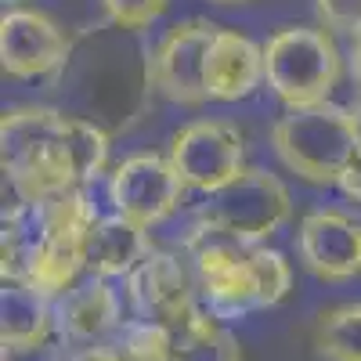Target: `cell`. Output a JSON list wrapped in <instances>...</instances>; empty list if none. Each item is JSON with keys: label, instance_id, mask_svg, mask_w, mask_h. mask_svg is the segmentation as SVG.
I'll use <instances>...</instances> for the list:
<instances>
[{"label": "cell", "instance_id": "1", "mask_svg": "<svg viewBox=\"0 0 361 361\" xmlns=\"http://www.w3.org/2000/svg\"><path fill=\"white\" fill-rule=\"evenodd\" d=\"M109 134L47 105L11 109L0 123V163L18 202H44L83 188L105 170Z\"/></svg>", "mask_w": 361, "mask_h": 361}, {"label": "cell", "instance_id": "2", "mask_svg": "<svg viewBox=\"0 0 361 361\" xmlns=\"http://www.w3.org/2000/svg\"><path fill=\"white\" fill-rule=\"evenodd\" d=\"M98 214L83 188L44 202H15L4 214V282H22L44 300L66 296L87 271V235Z\"/></svg>", "mask_w": 361, "mask_h": 361}, {"label": "cell", "instance_id": "3", "mask_svg": "<svg viewBox=\"0 0 361 361\" xmlns=\"http://www.w3.org/2000/svg\"><path fill=\"white\" fill-rule=\"evenodd\" d=\"M279 159L311 185H340V177L357 152V127L347 105L322 102L289 109L271 130Z\"/></svg>", "mask_w": 361, "mask_h": 361}, {"label": "cell", "instance_id": "4", "mask_svg": "<svg viewBox=\"0 0 361 361\" xmlns=\"http://www.w3.org/2000/svg\"><path fill=\"white\" fill-rule=\"evenodd\" d=\"M293 217L289 188L275 173L246 166L224 188L209 192L195 209V231L221 235L243 246H264Z\"/></svg>", "mask_w": 361, "mask_h": 361}, {"label": "cell", "instance_id": "5", "mask_svg": "<svg viewBox=\"0 0 361 361\" xmlns=\"http://www.w3.org/2000/svg\"><path fill=\"white\" fill-rule=\"evenodd\" d=\"M340 69V47L329 29L289 25L264 44V80L289 109L329 102Z\"/></svg>", "mask_w": 361, "mask_h": 361}, {"label": "cell", "instance_id": "6", "mask_svg": "<svg viewBox=\"0 0 361 361\" xmlns=\"http://www.w3.org/2000/svg\"><path fill=\"white\" fill-rule=\"evenodd\" d=\"M185 246L195 271L199 304L209 318H243L250 311H264V289L253 264V246L206 231H192Z\"/></svg>", "mask_w": 361, "mask_h": 361}, {"label": "cell", "instance_id": "7", "mask_svg": "<svg viewBox=\"0 0 361 361\" xmlns=\"http://www.w3.org/2000/svg\"><path fill=\"white\" fill-rule=\"evenodd\" d=\"M127 296H130L134 318L156 322L170 329L173 336L202 311L192 260L170 250H152V257L127 279Z\"/></svg>", "mask_w": 361, "mask_h": 361}, {"label": "cell", "instance_id": "8", "mask_svg": "<svg viewBox=\"0 0 361 361\" xmlns=\"http://www.w3.org/2000/svg\"><path fill=\"white\" fill-rule=\"evenodd\" d=\"M170 163L177 177L185 180V188L209 195L246 170L243 134L228 119H195L173 134Z\"/></svg>", "mask_w": 361, "mask_h": 361}, {"label": "cell", "instance_id": "9", "mask_svg": "<svg viewBox=\"0 0 361 361\" xmlns=\"http://www.w3.org/2000/svg\"><path fill=\"white\" fill-rule=\"evenodd\" d=\"M185 199V180L177 177L170 156L137 152L123 159L109 177V202L112 214L127 217L152 231L163 224Z\"/></svg>", "mask_w": 361, "mask_h": 361}, {"label": "cell", "instance_id": "10", "mask_svg": "<svg viewBox=\"0 0 361 361\" xmlns=\"http://www.w3.org/2000/svg\"><path fill=\"white\" fill-rule=\"evenodd\" d=\"M221 25L192 18L177 22L159 40V47L148 58V80L159 94L173 105H202L206 98V58L214 47Z\"/></svg>", "mask_w": 361, "mask_h": 361}, {"label": "cell", "instance_id": "11", "mask_svg": "<svg viewBox=\"0 0 361 361\" xmlns=\"http://www.w3.org/2000/svg\"><path fill=\"white\" fill-rule=\"evenodd\" d=\"M69 62V37L51 15L11 8L0 18V66L15 80L51 76Z\"/></svg>", "mask_w": 361, "mask_h": 361}, {"label": "cell", "instance_id": "12", "mask_svg": "<svg viewBox=\"0 0 361 361\" xmlns=\"http://www.w3.org/2000/svg\"><path fill=\"white\" fill-rule=\"evenodd\" d=\"M300 260L325 282H347L361 275V221L343 209H311L296 231Z\"/></svg>", "mask_w": 361, "mask_h": 361}, {"label": "cell", "instance_id": "13", "mask_svg": "<svg viewBox=\"0 0 361 361\" xmlns=\"http://www.w3.org/2000/svg\"><path fill=\"white\" fill-rule=\"evenodd\" d=\"M119 325H123V307L105 279L90 275L54 300V336L66 347L109 343L119 333Z\"/></svg>", "mask_w": 361, "mask_h": 361}, {"label": "cell", "instance_id": "14", "mask_svg": "<svg viewBox=\"0 0 361 361\" xmlns=\"http://www.w3.org/2000/svg\"><path fill=\"white\" fill-rule=\"evenodd\" d=\"M264 80V47L250 37L221 29L206 58V98L209 102H243Z\"/></svg>", "mask_w": 361, "mask_h": 361}, {"label": "cell", "instance_id": "15", "mask_svg": "<svg viewBox=\"0 0 361 361\" xmlns=\"http://www.w3.org/2000/svg\"><path fill=\"white\" fill-rule=\"evenodd\" d=\"M152 238L148 228L127 217H98L87 235V271L94 279H130L134 271L152 257Z\"/></svg>", "mask_w": 361, "mask_h": 361}, {"label": "cell", "instance_id": "16", "mask_svg": "<svg viewBox=\"0 0 361 361\" xmlns=\"http://www.w3.org/2000/svg\"><path fill=\"white\" fill-rule=\"evenodd\" d=\"M54 333V304L22 282L0 289V340L8 350H37Z\"/></svg>", "mask_w": 361, "mask_h": 361}, {"label": "cell", "instance_id": "17", "mask_svg": "<svg viewBox=\"0 0 361 361\" xmlns=\"http://www.w3.org/2000/svg\"><path fill=\"white\" fill-rule=\"evenodd\" d=\"M173 361H243V347L228 329H221L206 311H199L177 333Z\"/></svg>", "mask_w": 361, "mask_h": 361}, {"label": "cell", "instance_id": "18", "mask_svg": "<svg viewBox=\"0 0 361 361\" xmlns=\"http://www.w3.org/2000/svg\"><path fill=\"white\" fill-rule=\"evenodd\" d=\"M314 347L325 361H361V304H343L318 322Z\"/></svg>", "mask_w": 361, "mask_h": 361}, {"label": "cell", "instance_id": "19", "mask_svg": "<svg viewBox=\"0 0 361 361\" xmlns=\"http://www.w3.org/2000/svg\"><path fill=\"white\" fill-rule=\"evenodd\" d=\"M112 343L123 354V361H173L177 354V336L145 318H127L112 336Z\"/></svg>", "mask_w": 361, "mask_h": 361}, {"label": "cell", "instance_id": "20", "mask_svg": "<svg viewBox=\"0 0 361 361\" xmlns=\"http://www.w3.org/2000/svg\"><path fill=\"white\" fill-rule=\"evenodd\" d=\"M170 0H102V8L112 25L119 29H145L156 18H163Z\"/></svg>", "mask_w": 361, "mask_h": 361}, {"label": "cell", "instance_id": "21", "mask_svg": "<svg viewBox=\"0 0 361 361\" xmlns=\"http://www.w3.org/2000/svg\"><path fill=\"white\" fill-rule=\"evenodd\" d=\"M314 11L329 33L361 37V0H314Z\"/></svg>", "mask_w": 361, "mask_h": 361}, {"label": "cell", "instance_id": "22", "mask_svg": "<svg viewBox=\"0 0 361 361\" xmlns=\"http://www.w3.org/2000/svg\"><path fill=\"white\" fill-rule=\"evenodd\" d=\"M66 361H123L116 343H94V347H66Z\"/></svg>", "mask_w": 361, "mask_h": 361}, {"label": "cell", "instance_id": "23", "mask_svg": "<svg viewBox=\"0 0 361 361\" xmlns=\"http://www.w3.org/2000/svg\"><path fill=\"white\" fill-rule=\"evenodd\" d=\"M340 188H343L347 199L361 202V145H357V152L350 156V163H347V170L340 177Z\"/></svg>", "mask_w": 361, "mask_h": 361}, {"label": "cell", "instance_id": "24", "mask_svg": "<svg viewBox=\"0 0 361 361\" xmlns=\"http://www.w3.org/2000/svg\"><path fill=\"white\" fill-rule=\"evenodd\" d=\"M350 76H354V83H357V90H361V37H357L354 47H350Z\"/></svg>", "mask_w": 361, "mask_h": 361}, {"label": "cell", "instance_id": "25", "mask_svg": "<svg viewBox=\"0 0 361 361\" xmlns=\"http://www.w3.org/2000/svg\"><path fill=\"white\" fill-rule=\"evenodd\" d=\"M350 116H354V127H357V137H361V94H357V102L350 105Z\"/></svg>", "mask_w": 361, "mask_h": 361}, {"label": "cell", "instance_id": "26", "mask_svg": "<svg viewBox=\"0 0 361 361\" xmlns=\"http://www.w3.org/2000/svg\"><path fill=\"white\" fill-rule=\"evenodd\" d=\"M214 4H246V0H214Z\"/></svg>", "mask_w": 361, "mask_h": 361}, {"label": "cell", "instance_id": "27", "mask_svg": "<svg viewBox=\"0 0 361 361\" xmlns=\"http://www.w3.org/2000/svg\"><path fill=\"white\" fill-rule=\"evenodd\" d=\"M4 4H18V0H4Z\"/></svg>", "mask_w": 361, "mask_h": 361}]
</instances>
